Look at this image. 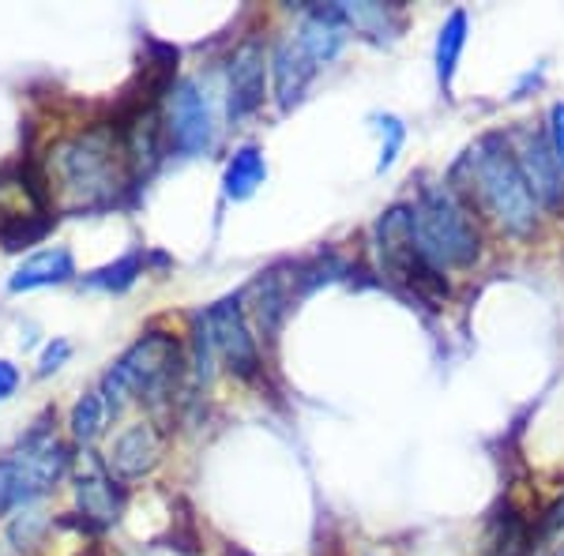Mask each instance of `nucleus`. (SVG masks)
<instances>
[{"instance_id":"nucleus-1","label":"nucleus","mask_w":564,"mask_h":556,"mask_svg":"<svg viewBox=\"0 0 564 556\" xmlns=\"http://www.w3.org/2000/svg\"><path fill=\"white\" fill-rule=\"evenodd\" d=\"M50 211L90 215L124 204L135 188L124 135L117 124H95L72 140L57 143L42 170Z\"/></svg>"},{"instance_id":"nucleus-2","label":"nucleus","mask_w":564,"mask_h":556,"mask_svg":"<svg viewBox=\"0 0 564 556\" xmlns=\"http://www.w3.org/2000/svg\"><path fill=\"white\" fill-rule=\"evenodd\" d=\"M463 166L470 170V181H475L481 204L494 211V218L508 233L516 237L534 233V226H539V199H534L531 185H527L508 135L500 132L481 135L475 148L467 151Z\"/></svg>"},{"instance_id":"nucleus-3","label":"nucleus","mask_w":564,"mask_h":556,"mask_svg":"<svg viewBox=\"0 0 564 556\" xmlns=\"http://www.w3.org/2000/svg\"><path fill=\"white\" fill-rule=\"evenodd\" d=\"M181 372H185L181 342L166 331H148L109 364V372L102 377V399L109 417L124 403H132V399L162 403L166 395H174Z\"/></svg>"},{"instance_id":"nucleus-4","label":"nucleus","mask_w":564,"mask_h":556,"mask_svg":"<svg viewBox=\"0 0 564 556\" xmlns=\"http://www.w3.org/2000/svg\"><path fill=\"white\" fill-rule=\"evenodd\" d=\"M414 241L436 275L470 268L481 257V233L448 185H425L414 204Z\"/></svg>"},{"instance_id":"nucleus-5","label":"nucleus","mask_w":564,"mask_h":556,"mask_svg":"<svg viewBox=\"0 0 564 556\" xmlns=\"http://www.w3.org/2000/svg\"><path fill=\"white\" fill-rule=\"evenodd\" d=\"M68 444L57 440L50 428H34L20 448L0 459V515L57 489L68 473Z\"/></svg>"},{"instance_id":"nucleus-6","label":"nucleus","mask_w":564,"mask_h":556,"mask_svg":"<svg viewBox=\"0 0 564 556\" xmlns=\"http://www.w3.org/2000/svg\"><path fill=\"white\" fill-rule=\"evenodd\" d=\"M377 252H380V271L391 282H403L414 294L422 290H436V294H448V282H444L430 263L422 260L414 241V207L395 204L377 218Z\"/></svg>"},{"instance_id":"nucleus-7","label":"nucleus","mask_w":564,"mask_h":556,"mask_svg":"<svg viewBox=\"0 0 564 556\" xmlns=\"http://www.w3.org/2000/svg\"><path fill=\"white\" fill-rule=\"evenodd\" d=\"M207 339H212L215 358L226 361V369L241 380H257L260 377V346L252 339L249 320H245V301L238 297H223L218 305H212L207 313H199Z\"/></svg>"},{"instance_id":"nucleus-8","label":"nucleus","mask_w":564,"mask_h":556,"mask_svg":"<svg viewBox=\"0 0 564 556\" xmlns=\"http://www.w3.org/2000/svg\"><path fill=\"white\" fill-rule=\"evenodd\" d=\"M166 140L170 148L185 159H199L215 148V113H212V102L207 95L196 87V79H177L170 87V102H166Z\"/></svg>"},{"instance_id":"nucleus-9","label":"nucleus","mask_w":564,"mask_h":556,"mask_svg":"<svg viewBox=\"0 0 564 556\" xmlns=\"http://www.w3.org/2000/svg\"><path fill=\"white\" fill-rule=\"evenodd\" d=\"M268 65H271L268 45L257 34H249L234 50L230 65H226V117H230V124L249 121L263 106V95H268Z\"/></svg>"},{"instance_id":"nucleus-10","label":"nucleus","mask_w":564,"mask_h":556,"mask_svg":"<svg viewBox=\"0 0 564 556\" xmlns=\"http://www.w3.org/2000/svg\"><path fill=\"white\" fill-rule=\"evenodd\" d=\"M76 504L87 526H113L117 519L124 515L129 492H124V486L106 467L87 462V467L76 473Z\"/></svg>"},{"instance_id":"nucleus-11","label":"nucleus","mask_w":564,"mask_h":556,"mask_svg":"<svg viewBox=\"0 0 564 556\" xmlns=\"http://www.w3.org/2000/svg\"><path fill=\"white\" fill-rule=\"evenodd\" d=\"M159 459H162V433L151 422H135L124 433H117V440L109 444L106 470L117 481H135L159 467Z\"/></svg>"},{"instance_id":"nucleus-12","label":"nucleus","mask_w":564,"mask_h":556,"mask_svg":"<svg viewBox=\"0 0 564 556\" xmlns=\"http://www.w3.org/2000/svg\"><path fill=\"white\" fill-rule=\"evenodd\" d=\"M516 162H520V170H523L527 185H531L534 199H539V207L564 204V173L557 166V159H553V148L545 135L527 132L520 140V148H516Z\"/></svg>"},{"instance_id":"nucleus-13","label":"nucleus","mask_w":564,"mask_h":556,"mask_svg":"<svg viewBox=\"0 0 564 556\" xmlns=\"http://www.w3.org/2000/svg\"><path fill=\"white\" fill-rule=\"evenodd\" d=\"M271 76H275L279 109H282V113H290V109L305 98V90H308V84H313V76H316L313 57L302 50L297 34H290V39H282L275 45V53H271Z\"/></svg>"},{"instance_id":"nucleus-14","label":"nucleus","mask_w":564,"mask_h":556,"mask_svg":"<svg viewBox=\"0 0 564 556\" xmlns=\"http://www.w3.org/2000/svg\"><path fill=\"white\" fill-rule=\"evenodd\" d=\"M347 39H350V23H347V15H343L339 4L313 8V12L302 20V26H297V42H302V50L313 57L316 68L332 65V61L343 53Z\"/></svg>"},{"instance_id":"nucleus-15","label":"nucleus","mask_w":564,"mask_h":556,"mask_svg":"<svg viewBox=\"0 0 564 556\" xmlns=\"http://www.w3.org/2000/svg\"><path fill=\"white\" fill-rule=\"evenodd\" d=\"M76 279V260L68 249H42L34 257H26L20 268L8 279L12 294H26V290H45V286H65Z\"/></svg>"},{"instance_id":"nucleus-16","label":"nucleus","mask_w":564,"mask_h":556,"mask_svg":"<svg viewBox=\"0 0 564 556\" xmlns=\"http://www.w3.org/2000/svg\"><path fill=\"white\" fill-rule=\"evenodd\" d=\"M294 282H297V271H294V279L279 275V271H268V275H260L252 282V297H257L252 308H257L260 331L271 335V339H275L286 313L294 308Z\"/></svg>"},{"instance_id":"nucleus-17","label":"nucleus","mask_w":564,"mask_h":556,"mask_svg":"<svg viewBox=\"0 0 564 556\" xmlns=\"http://www.w3.org/2000/svg\"><path fill=\"white\" fill-rule=\"evenodd\" d=\"M467 34H470V15L463 12V8H456V12L444 20L441 34H436L433 61H436V84H441L444 95L456 84V68L463 57V45H467Z\"/></svg>"},{"instance_id":"nucleus-18","label":"nucleus","mask_w":564,"mask_h":556,"mask_svg":"<svg viewBox=\"0 0 564 556\" xmlns=\"http://www.w3.org/2000/svg\"><path fill=\"white\" fill-rule=\"evenodd\" d=\"M263 177H268V162H263V151L252 148V143H245V148L234 151L230 162H226L223 193H226V199H249L263 185Z\"/></svg>"},{"instance_id":"nucleus-19","label":"nucleus","mask_w":564,"mask_h":556,"mask_svg":"<svg viewBox=\"0 0 564 556\" xmlns=\"http://www.w3.org/2000/svg\"><path fill=\"white\" fill-rule=\"evenodd\" d=\"M339 8H343V15H347L350 31L369 34V39H377V42L395 39V31H399L395 8H384V4H339Z\"/></svg>"},{"instance_id":"nucleus-20","label":"nucleus","mask_w":564,"mask_h":556,"mask_svg":"<svg viewBox=\"0 0 564 556\" xmlns=\"http://www.w3.org/2000/svg\"><path fill=\"white\" fill-rule=\"evenodd\" d=\"M109 422V410H106V399L102 391H87L84 399H79L76 406H72V417H68V433L76 444H95L98 433H102V425Z\"/></svg>"},{"instance_id":"nucleus-21","label":"nucleus","mask_w":564,"mask_h":556,"mask_svg":"<svg viewBox=\"0 0 564 556\" xmlns=\"http://www.w3.org/2000/svg\"><path fill=\"white\" fill-rule=\"evenodd\" d=\"M140 275H143V252H124V257L113 260L109 268H98L95 275H87V286L109 290V294H124Z\"/></svg>"},{"instance_id":"nucleus-22","label":"nucleus","mask_w":564,"mask_h":556,"mask_svg":"<svg viewBox=\"0 0 564 556\" xmlns=\"http://www.w3.org/2000/svg\"><path fill=\"white\" fill-rule=\"evenodd\" d=\"M372 124H377V135H380L377 173H388L391 166H395L399 151H403V143H406V124L399 121L395 113H380V117H372Z\"/></svg>"},{"instance_id":"nucleus-23","label":"nucleus","mask_w":564,"mask_h":556,"mask_svg":"<svg viewBox=\"0 0 564 556\" xmlns=\"http://www.w3.org/2000/svg\"><path fill=\"white\" fill-rule=\"evenodd\" d=\"M45 531H50V519L42 512H20L12 519V526H8V542L20 553H39Z\"/></svg>"},{"instance_id":"nucleus-24","label":"nucleus","mask_w":564,"mask_h":556,"mask_svg":"<svg viewBox=\"0 0 564 556\" xmlns=\"http://www.w3.org/2000/svg\"><path fill=\"white\" fill-rule=\"evenodd\" d=\"M545 140H550L553 159H557V166L564 173V102L550 106V132H545Z\"/></svg>"},{"instance_id":"nucleus-25","label":"nucleus","mask_w":564,"mask_h":556,"mask_svg":"<svg viewBox=\"0 0 564 556\" xmlns=\"http://www.w3.org/2000/svg\"><path fill=\"white\" fill-rule=\"evenodd\" d=\"M68 358H72V342L68 339H53L42 350V358H39V377H50V372H57Z\"/></svg>"},{"instance_id":"nucleus-26","label":"nucleus","mask_w":564,"mask_h":556,"mask_svg":"<svg viewBox=\"0 0 564 556\" xmlns=\"http://www.w3.org/2000/svg\"><path fill=\"white\" fill-rule=\"evenodd\" d=\"M20 369H15L12 361H4L0 358V403H8V399L15 395V391H20Z\"/></svg>"},{"instance_id":"nucleus-27","label":"nucleus","mask_w":564,"mask_h":556,"mask_svg":"<svg viewBox=\"0 0 564 556\" xmlns=\"http://www.w3.org/2000/svg\"><path fill=\"white\" fill-rule=\"evenodd\" d=\"M550 556H564V526H561L557 542H553V553H550Z\"/></svg>"}]
</instances>
